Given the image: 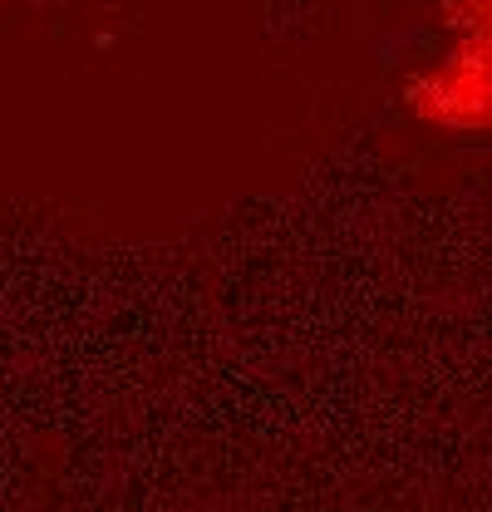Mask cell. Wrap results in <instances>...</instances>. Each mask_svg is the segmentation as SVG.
I'll use <instances>...</instances> for the list:
<instances>
[{
	"instance_id": "6da1fadb",
	"label": "cell",
	"mask_w": 492,
	"mask_h": 512,
	"mask_svg": "<svg viewBox=\"0 0 492 512\" xmlns=\"http://www.w3.org/2000/svg\"><path fill=\"white\" fill-rule=\"evenodd\" d=\"M473 40L468 50L453 55V69L438 74V89H433V104H438V119L458 128H492V0H463Z\"/></svg>"
}]
</instances>
